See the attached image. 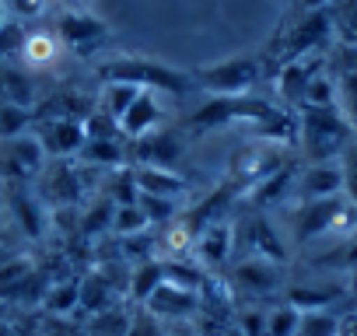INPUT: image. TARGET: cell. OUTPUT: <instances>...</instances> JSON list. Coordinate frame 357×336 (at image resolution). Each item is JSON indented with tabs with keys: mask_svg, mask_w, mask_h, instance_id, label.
<instances>
[{
	"mask_svg": "<svg viewBox=\"0 0 357 336\" xmlns=\"http://www.w3.org/2000/svg\"><path fill=\"white\" fill-rule=\"evenodd\" d=\"M98 77H102V84H133L140 91H165V95H175V98L193 91L190 70L168 67L154 56H133V53L98 63Z\"/></svg>",
	"mask_w": 357,
	"mask_h": 336,
	"instance_id": "cell-1",
	"label": "cell"
},
{
	"mask_svg": "<svg viewBox=\"0 0 357 336\" xmlns=\"http://www.w3.org/2000/svg\"><path fill=\"white\" fill-rule=\"evenodd\" d=\"M298 140L312 165L340 158L354 144V126L340 112V105H301L298 109Z\"/></svg>",
	"mask_w": 357,
	"mask_h": 336,
	"instance_id": "cell-2",
	"label": "cell"
},
{
	"mask_svg": "<svg viewBox=\"0 0 357 336\" xmlns=\"http://www.w3.org/2000/svg\"><path fill=\"white\" fill-rule=\"evenodd\" d=\"M193 74V88L207 91L211 98H238L249 95L256 88V81L263 77V60L259 56H228L218 63H207Z\"/></svg>",
	"mask_w": 357,
	"mask_h": 336,
	"instance_id": "cell-3",
	"label": "cell"
},
{
	"mask_svg": "<svg viewBox=\"0 0 357 336\" xmlns=\"http://www.w3.org/2000/svg\"><path fill=\"white\" fill-rule=\"evenodd\" d=\"M277 105L273 102H263V98H252V95H238V98H211L204 102L193 116H190V130L197 133H211V130H221L228 123H242V126H252L259 119H266Z\"/></svg>",
	"mask_w": 357,
	"mask_h": 336,
	"instance_id": "cell-4",
	"label": "cell"
},
{
	"mask_svg": "<svg viewBox=\"0 0 357 336\" xmlns=\"http://www.w3.org/2000/svg\"><path fill=\"white\" fill-rule=\"evenodd\" d=\"M46 168V151L36 133H22L11 140H0V172L8 183H32Z\"/></svg>",
	"mask_w": 357,
	"mask_h": 336,
	"instance_id": "cell-5",
	"label": "cell"
},
{
	"mask_svg": "<svg viewBox=\"0 0 357 336\" xmlns=\"http://www.w3.org/2000/svg\"><path fill=\"white\" fill-rule=\"evenodd\" d=\"M333 15L329 11H308L284 39H280V67L291 63V60H301V56H312V53H322V46L329 43L333 36Z\"/></svg>",
	"mask_w": 357,
	"mask_h": 336,
	"instance_id": "cell-6",
	"label": "cell"
},
{
	"mask_svg": "<svg viewBox=\"0 0 357 336\" xmlns=\"http://www.w3.org/2000/svg\"><path fill=\"white\" fill-rule=\"evenodd\" d=\"M56 36L67 49L88 56L109 39V25L91 11H63L60 22H56Z\"/></svg>",
	"mask_w": 357,
	"mask_h": 336,
	"instance_id": "cell-7",
	"label": "cell"
},
{
	"mask_svg": "<svg viewBox=\"0 0 357 336\" xmlns=\"http://www.w3.org/2000/svg\"><path fill=\"white\" fill-rule=\"evenodd\" d=\"M329 67V77L336 84V102H340V112L347 116V123L354 126L357 133V46H347L340 43L333 49V56L326 60Z\"/></svg>",
	"mask_w": 357,
	"mask_h": 336,
	"instance_id": "cell-8",
	"label": "cell"
},
{
	"mask_svg": "<svg viewBox=\"0 0 357 336\" xmlns=\"http://www.w3.org/2000/svg\"><path fill=\"white\" fill-rule=\"evenodd\" d=\"M36 140L43 144L46 158H70V154H81L88 133H84V123L77 119H36Z\"/></svg>",
	"mask_w": 357,
	"mask_h": 336,
	"instance_id": "cell-9",
	"label": "cell"
},
{
	"mask_svg": "<svg viewBox=\"0 0 357 336\" xmlns=\"http://www.w3.org/2000/svg\"><path fill=\"white\" fill-rule=\"evenodd\" d=\"M322 70H326V56H322V53H312V56H301V60L284 63L280 74H277V91H280V98H284L291 109H301L312 77L322 74Z\"/></svg>",
	"mask_w": 357,
	"mask_h": 336,
	"instance_id": "cell-10",
	"label": "cell"
},
{
	"mask_svg": "<svg viewBox=\"0 0 357 336\" xmlns=\"http://www.w3.org/2000/svg\"><path fill=\"white\" fill-rule=\"evenodd\" d=\"M284 168V161H280V154L270 147V151H263V147H245V151H238L235 158H231V186L235 190H252V186H259L266 176H273V172H280Z\"/></svg>",
	"mask_w": 357,
	"mask_h": 336,
	"instance_id": "cell-11",
	"label": "cell"
},
{
	"mask_svg": "<svg viewBox=\"0 0 357 336\" xmlns=\"http://www.w3.org/2000/svg\"><path fill=\"white\" fill-rule=\"evenodd\" d=\"M231 238H235V231H231V224H225V217L214 221V224H207L193 238V259H197V266L207 270V273H218L228 263V256H231Z\"/></svg>",
	"mask_w": 357,
	"mask_h": 336,
	"instance_id": "cell-12",
	"label": "cell"
},
{
	"mask_svg": "<svg viewBox=\"0 0 357 336\" xmlns=\"http://www.w3.org/2000/svg\"><path fill=\"white\" fill-rule=\"evenodd\" d=\"M8 186H11L8 190V207H11L15 221L22 224V231L29 238H43L46 228H50V217H46L43 200L29 190V183H8Z\"/></svg>",
	"mask_w": 357,
	"mask_h": 336,
	"instance_id": "cell-13",
	"label": "cell"
},
{
	"mask_svg": "<svg viewBox=\"0 0 357 336\" xmlns=\"http://www.w3.org/2000/svg\"><path fill=\"white\" fill-rule=\"evenodd\" d=\"M165 112H161V102L154 91H140L133 98V105L119 116V133L126 140H140V137H151L158 126H161Z\"/></svg>",
	"mask_w": 357,
	"mask_h": 336,
	"instance_id": "cell-14",
	"label": "cell"
},
{
	"mask_svg": "<svg viewBox=\"0 0 357 336\" xmlns=\"http://www.w3.org/2000/svg\"><path fill=\"white\" fill-rule=\"evenodd\" d=\"M343 204H347V197L308 200V204L298 211V242H308V238L329 235V231H333V221H336V214L343 211Z\"/></svg>",
	"mask_w": 357,
	"mask_h": 336,
	"instance_id": "cell-15",
	"label": "cell"
},
{
	"mask_svg": "<svg viewBox=\"0 0 357 336\" xmlns=\"http://www.w3.org/2000/svg\"><path fill=\"white\" fill-rule=\"evenodd\" d=\"M154 319H193L197 312H200V294H190V291H178V287H172V284H161L151 298H147V305H144Z\"/></svg>",
	"mask_w": 357,
	"mask_h": 336,
	"instance_id": "cell-16",
	"label": "cell"
},
{
	"mask_svg": "<svg viewBox=\"0 0 357 336\" xmlns=\"http://www.w3.org/2000/svg\"><path fill=\"white\" fill-rule=\"evenodd\" d=\"M133 151H126L133 158V165H154V168H172L178 161V140L172 133H161L154 130L151 137H140V140H130Z\"/></svg>",
	"mask_w": 357,
	"mask_h": 336,
	"instance_id": "cell-17",
	"label": "cell"
},
{
	"mask_svg": "<svg viewBox=\"0 0 357 336\" xmlns=\"http://www.w3.org/2000/svg\"><path fill=\"white\" fill-rule=\"evenodd\" d=\"M133 168V179H137V190L140 193H151V197H168V200H178L190 186L186 179L172 172V168H154V165H130Z\"/></svg>",
	"mask_w": 357,
	"mask_h": 336,
	"instance_id": "cell-18",
	"label": "cell"
},
{
	"mask_svg": "<svg viewBox=\"0 0 357 336\" xmlns=\"http://www.w3.org/2000/svg\"><path fill=\"white\" fill-rule=\"evenodd\" d=\"M301 193L305 200H329V197H343V172L336 161H319L308 165L301 176Z\"/></svg>",
	"mask_w": 357,
	"mask_h": 336,
	"instance_id": "cell-19",
	"label": "cell"
},
{
	"mask_svg": "<svg viewBox=\"0 0 357 336\" xmlns=\"http://www.w3.org/2000/svg\"><path fill=\"white\" fill-rule=\"evenodd\" d=\"M235 280H238L242 287L256 291V294H270V291H277V284H280V263H270V259H263V256L242 259V263L235 266Z\"/></svg>",
	"mask_w": 357,
	"mask_h": 336,
	"instance_id": "cell-20",
	"label": "cell"
},
{
	"mask_svg": "<svg viewBox=\"0 0 357 336\" xmlns=\"http://www.w3.org/2000/svg\"><path fill=\"white\" fill-rule=\"evenodd\" d=\"M112 298H116V287H112V280H109L105 270H88V273H81V308H77V312L98 315V312L112 308Z\"/></svg>",
	"mask_w": 357,
	"mask_h": 336,
	"instance_id": "cell-21",
	"label": "cell"
},
{
	"mask_svg": "<svg viewBox=\"0 0 357 336\" xmlns=\"http://www.w3.org/2000/svg\"><path fill=\"white\" fill-rule=\"evenodd\" d=\"M0 102L18 105V109H32L36 105V84L25 70L11 67V63H0Z\"/></svg>",
	"mask_w": 357,
	"mask_h": 336,
	"instance_id": "cell-22",
	"label": "cell"
},
{
	"mask_svg": "<svg viewBox=\"0 0 357 336\" xmlns=\"http://www.w3.org/2000/svg\"><path fill=\"white\" fill-rule=\"evenodd\" d=\"M60 53H63L60 36H53V32H29V36H25L22 60H25L32 70H46V67H53V63L60 60Z\"/></svg>",
	"mask_w": 357,
	"mask_h": 336,
	"instance_id": "cell-23",
	"label": "cell"
},
{
	"mask_svg": "<svg viewBox=\"0 0 357 336\" xmlns=\"http://www.w3.org/2000/svg\"><path fill=\"white\" fill-rule=\"evenodd\" d=\"M43 305H46L50 315H63V319L77 315V308H81V273L77 277L53 280L50 291H46V298H43Z\"/></svg>",
	"mask_w": 357,
	"mask_h": 336,
	"instance_id": "cell-24",
	"label": "cell"
},
{
	"mask_svg": "<svg viewBox=\"0 0 357 336\" xmlns=\"http://www.w3.org/2000/svg\"><path fill=\"white\" fill-rule=\"evenodd\" d=\"M161 270H165V284H172V287H178V291H190V294H200V291H204L207 270H200V266L190 263V259H165Z\"/></svg>",
	"mask_w": 357,
	"mask_h": 336,
	"instance_id": "cell-25",
	"label": "cell"
},
{
	"mask_svg": "<svg viewBox=\"0 0 357 336\" xmlns=\"http://www.w3.org/2000/svg\"><path fill=\"white\" fill-rule=\"evenodd\" d=\"M161 284H165V270H161L158 259L137 263V266L130 270V298H133L137 305H147V298H151Z\"/></svg>",
	"mask_w": 357,
	"mask_h": 336,
	"instance_id": "cell-26",
	"label": "cell"
},
{
	"mask_svg": "<svg viewBox=\"0 0 357 336\" xmlns=\"http://www.w3.org/2000/svg\"><path fill=\"white\" fill-rule=\"evenodd\" d=\"M84 165H109V168H123L126 161H130V154H126V147L119 144V137L116 140H84V147H81V154H77Z\"/></svg>",
	"mask_w": 357,
	"mask_h": 336,
	"instance_id": "cell-27",
	"label": "cell"
},
{
	"mask_svg": "<svg viewBox=\"0 0 357 336\" xmlns=\"http://www.w3.org/2000/svg\"><path fill=\"white\" fill-rule=\"evenodd\" d=\"M252 256H263V259H270V263H280L284 266V259H287V249L280 245V238L273 235V228H270V221H263V217H256L252 221Z\"/></svg>",
	"mask_w": 357,
	"mask_h": 336,
	"instance_id": "cell-28",
	"label": "cell"
},
{
	"mask_svg": "<svg viewBox=\"0 0 357 336\" xmlns=\"http://www.w3.org/2000/svg\"><path fill=\"white\" fill-rule=\"evenodd\" d=\"M137 95H140V88H133V84H102L98 109L119 123V116H123V112L133 105V98H137Z\"/></svg>",
	"mask_w": 357,
	"mask_h": 336,
	"instance_id": "cell-29",
	"label": "cell"
},
{
	"mask_svg": "<svg viewBox=\"0 0 357 336\" xmlns=\"http://www.w3.org/2000/svg\"><path fill=\"white\" fill-rule=\"evenodd\" d=\"M126 329H130V315L119 305L91 315V322H88V336H126Z\"/></svg>",
	"mask_w": 357,
	"mask_h": 336,
	"instance_id": "cell-30",
	"label": "cell"
},
{
	"mask_svg": "<svg viewBox=\"0 0 357 336\" xmlns=\"http://www.w3.org/2000/svg\"><path fill=\"white\" fill-rule=\"evenodd\" d=\"M77 186H81V179L74 176V168L60 161L53 172H50V190H46V193H50L56 204H70V200H77V193H81Z\"/></svg>",
	"mask_w": 357,
	"mask_h": 336,
	"instance_id": "cell-31",
	"label": "cell"
},
{
	"mask_svg": "<svg viewBox=\"0 0 357 336\" xmlns=\"http://www.w3.org/2000/svg\"><path fill=\"white\" fill-rule=\"evenodd\" d=\"M32 270H36V263L29 256H15L11 263L0 266V298H15V291L29 280Z\"/></svg>",
	"mask_w": 357,
	"mask_h": 336,
	"instance_id": "cell-32",
	"label": "cell"
},
{
	"mask_svg": "<svg viewBox=\"0 0 357 336\" xmlns=\"http://www.w3.org/2000/svg\"><path fill=\"white\" fill-rule=\"evenodd\" d=\"M147 228H151V221L144 217V211H140L137 204H130V207H116V214H112V235H116V238L144 235Z\"/></svg>",
	"mask_w": 357,
	"mask_h": 336,
	"instance_id": "cell-33",
	"label": "cell"
},
{
	"mask_svg": "<svg viewBox=\"0 0 357 336\" xmlns=\"http://www.w3.org/2000/svg\"><path fill=\"white\" fill-rule=\"evenodd\" d=\"M298 336H340V315H333L329 308H319V312H301Z\"/></svg>",
	"mask_w": 357,
	"mask_h": 336,
	"instance_id": "cell-34",
	"label": "cell"
},
{
	"mask_svg": "<svg viewBox=\"0 0 357 336\" xmlns=\"http://www.w3.org/2000/svg\"><path fill=\"white\" fill-rule=\"evenodd\" d=\"M32 119H36V116H32V109H18V105L0 102V140H11V137L29 133Z\"/></svg>",
	"mask_w": 357,
	"mask_h": 336,
	"instance_id": "cell-35",
	"label": "cell"
},
{
	"mask_svg": "<svg viewBox=\"0 0 357 336\" xmlns=\"http://www.w3.org/2000/svg\"><path fill=\"white\" fill-rule=\"evenodd\" d=\"M137 207L144 211V217L151 221V224H172L175 221V214H178V204L175 200H168V197H151V193H137Z\"/></svg>",
	"mask_w": 357,
	"mask_h": 336,
	"instance_id": "cell-36",
	"label": "cell"
},
{
	"mask_svg": "<svg viewBox=\"0 0 357 336\" xmlns=\"http://www.w3.org/2000/svg\"><path fill=\"white\" fill-rule=\"evenodd\" d=\"M298 326H301V312L287 301L266 312V336H298Z\"/></svg>",
	"mask_w": 357,
	"mask_h": 336,
	"instance_id": "cell-37",
	"label": "cell"
},
{
	"mask_svg": "<svg viewBox=\"0 0 357 336\" xmlns=\"http://www.w3.org/2000/svg\"><path fill=\"white\" fill-rule=\"evenodd\" d=\"M112 214H116V204H112L109 197H102V200L81 217V235H102V231L112 235Z\"/></svg>",
	"mask_w": 357,
	"mask_h": 336,
	"instance_id": "cell-38",
	"label": "cell"
},
{
	"mask_svg": "<svg viewBox=\"0 0 357 336\" xmlns=\"http://www.w3.org/2000/svg\"><path fill=\"white\" fill-rule=\"evenodd\" d=\"M137 193H140V190H137V179H133V168H130V165L116 168L109 200H112L116 207H130V204H137Z\"/></svg>",
	"mask_w": 357,
	"mask_h": 336,
	"instance_id": "cell-39",
	"label": "cell"
},
{
	"mask_svg": "<svg viewBox=\"0 0 357 336\" xmlns=\"http://www.w3.org/2000/svg\"><path fill=\"white\" fill-rule=\"evenodd\" d=\"M161 242L168 249V259H186L193 252V231L186 228V221H172L168 224V235Z\"/></svg>",
	"mask_w": 357,
	"mask_h": 336,
	"instance_id": "cell-40",
	"label": "cell"
},
{
	"mask_svg": "<svg viewBox=\"0 0 357 336\" xmlns=\"http://www.w3.org/2000/svg\"><path fill=\"white\" fill-rule=\"evenodd\" d=\"M336 298V291H315V287H291L287 291V305H294L298 312H319Z\"/></svg>",
	"mask_w": 357,
	"mask_h": 336,
	"instance_id": "cell-41",
	"label": "cell"
},
{
	"mask_svg": "<svg viewBox=\"0 0 357 336\" xmlns=\"http://www.w3.org/2000/svg\"><path fill=\"white\" fill-rule=\"evenodd\" d=\"M287 183H291V168H280V172L266 176L259 186H252V200H256L259 207H266V204H273L277 197H284Z\"/></svg>",
	"mask_w": 357,
	"mask_h": 336,
	"instance_id": "cell-42",
	"label": "cell"
},
{
	"mask_svg": "<svg viewBox=\"0 0 357 336\" xmlns=\"http://www.w3.org/2000/svg\"><path fill=\"white\" fill-rule=\"evenodd\" d=\"M305 105H340L336 102V84H333V77H329V70H322V74H315L312 77V84H308V91H305Z\"/></svg>",
	"mask_w": 357,
	"mask_h": 336,
	"instance_id": "cell-43",
	"label": "cell"
},
{
	"mask_svg": "<svg viewBox=\"0 0 357 336\" xmlns=\"http://www.w3.org/2000/svg\"><path fill=\"white\" fill-rule=\"evenodd\" d=\"M154 238L144 231V235H130V238H119V252H123V259H130L133 266L137 263H147V259H154Z\"/></svg>",
	"mask_w": 357,
	"mask_h": 336,
	"instance_id": "cell-44",
	"label": "cell"
},
{
	"mask_svg": "<svg viewBox=\"0 0 357 336\" xmlns=\"http://www.w3.org/2000/svg\"><path fill=\"white\" fill-rule=\"evenodd\" d=\"M84 133H88V140H116V137H123V133H119V123H116L112 116H105L98 105H95V112L84 119Z\"/></svg>",
	"mask_w": 357,
	"mask_h": 336,
	"instance_id": "cell-45",
	"label": "cell"
},
{
	"mask_svg": "<svg viewBox=\"0 0 357 336\" xmlns=\"http://www.w3.org/2000/svg\"><path fill=\"white\" fill-rule=\"evenodd\" d=\"M340 172H343V197L357 207V140L340 154Z\"/></svg>",
	"mask_w": 357,
	"mask_h": 336,
	"instance_id": "cell-46",
	"label": "cell"
},
{
	"mask_svg": "<svg viewBox=\"0 0 357 336\" xmlns=\"http://www.w3.org/2000/svg\"><path fill=\"white\" fill-rule=\"evenodd\" d=\"M25 36L29 32L18 22H4V25H0V56H22Z\"/></svg>",
	"mask_w": 357,
	"mask_h": 336,
	"instance_id": "cell-47",
	"label": "cell"
},
{
	"mask_svg": "<svg viewBox=\"0 0 357 336\" xmlns=\"http://www.w3.org/2000/svg\"><path fill=\"white\" fill-rule=\"evenodd\" d=\"M126 336H165V326H161V319H154V315L144 308V315L130 319V329H126Z\"/></svg>",
	"mask_w": 357,
	"mask_h": 336,
	"instance_id": "cell-48",
	"label": "cell"
},
{
	"mask_svg": "<svg viewBox=\"0 0 357 336\" xmlns=\"http://www.w3.org/2000/svg\"><path fill=\"white\" fill-rule=\"evenodd\" d=\"M235 329H238L242 336H266V312H256V308L242 312Z\"/></svg>",
	"mask_w": 357,
	"mask_h": 336,
	"instance_id": "cell-49",
	"label": "cell"
},
{
	"mask_svg": "<svg viewBox=\"0 0 357 336\" xmlns=\"http://www.w3.org/2000/svg\"><path fill=\"white\" fill-rule=\"evenodd\" d=\"M43 336H88V329H81L77 322H70L63 315H50L43 326Z\"/></svg>",
	"mask_w": 357,
	"mask_h": 336,
	"instance_id": "cell-50",
	"label": "cell"
},
{
	"mask_svg": "<svg viewBox=\"0 0 357 336\" xmlns=\"http://www.w3.org/2000/svg\"><path fill=\"white\" fill-rule=\"evenodd\" d=\"M333 29H340V43L357 46V4H350V8L333 22Z\"/></svg>",
	"mask_w": 357,
	"mask_h": 336,
	"instance_id": "cell-51",
	"label": "cell"
},
{
	"mask_svg": "<svg viewBox=\"0 0 357 336\" xmlns=\"http://www.w3.org/2000/svg\"><path fill=\"white\" fill-rule=\"evenodd\" d=\"M0 4L15 18H39L46 11V0H0Z\"/></svg>",
	"mask_w": 357,
	"mask_h": 336,
	"instance_id": "cell-52",
	"label": "cell"
},
{
	"mask_svg": "<svg viewBox=\"0 0 357 336\" xmlns=\"http://www.w3.org/2000/svg\"><path fill=\"white\" fill-rule=\"evenodd\" d=\"M340 336H357V312L340 319Z\"/></svg>",
	"mask_w": 357,
	"mask_h": 336,
	"instance_id": "cell-53",
	"label": "cell"
},
{
	"mask_svg": "<svg viewBox=\"0 0 357 336\" xmlns=\"http://www.w3.org/2000/svg\"><path fill=\"white\" fill-rule=\"evenodd\" d=\"M298 4H301L305 11H326V8L333 4V0H298Z\"/></svg>",
	"mask_w": 357,
	"mask_h": 336,
	"instance_id": "cell-54",
	"label": "cell"
},
{
	"mask_svg": "<svg viewBox=\"0 0 357 336\" xmlns=\"http://www.w3.org/2000/svg\"><path fill=\"white\" fill-rule=\"evenodd\" d=\"M67 11H88V0H63Z\"/></svg>",
	"mask_w": 357,
	"mask_h": 336,
	"instance_id": "cell-55",
	"label": "cell"
},
{
	"mask_svg": "<svg viewBox=\"0 0 357 336\" xmlns=\"http://www.w3.org/2000/svg\"><path fill=\"white\" fill-rule=\"evenodd\" d=\"M0 336H18V333H15V329H11L8 322H0Z\"/></svg>",
	"mask_w": 357,
	"mask_h": 336,
	"instance_id": "cell-56",
	"label": "cell"
},
{
	"mask_svg": "<svg viewBox=\"0 0 357 336\" xmlns=\"http://www.w3.org/2000/svg\"><path fill=\"white\" fill-rule=\"evenodd\" d=\"M4 15H8V11H4V4H0V25H4V22H8V18H4Z\"/></svg>",
	"mask_w": 357,
	"mask_h": 336,
	"instance_id": "cell-57",
	"label": "cell"
}]
</instances>
